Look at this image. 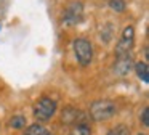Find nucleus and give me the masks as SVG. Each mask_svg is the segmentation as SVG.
<instances>
[{
	"label": "nucleus",
	"mask_w": 149,
	"mask_h": 135,
	"mask_svg": "<svg viewBox=\"0 0 149 135\" xmlns=\"http://www.w3.org/2000/svg\"><path fill=\"white\" fill-rule=\"evenodd\" d=\"M133 44H135V29L132 26H127L122 32V37L119 39L116 45V53L117 56L119 55H127L130 53V50L133 48Z\"/></svg>",
	"instance_id": "39448f33"
},
{
	"label": "nucleus",
	"mask_w": 149,
	"mask_h": 135,
	"mask_svg": "<svg viewBox=\"0 0 149 135\" xmlns=\"http://www.w3.org/2000/svg\"><path fill=\"white\" fill-rule=\"evenodd\" d=\"M107 135H128V129L123 124H120V125H117V127H114Z\"/></svg>",
	"instance_id": "ddd939ff"
},
{
	"label": "nucleus",
	"mask_w": 149,
	"mask_h": 135,
	"mask_svg": "<svg viewBox=\"0 0 149 135\" xmlns=\"http://www.w3.org/2000/svg\"><path fill=\"white\" fill-rule=\"evenodd\" d=\"M69 135H90V127L85 122L84 124H75Z\"/></svg>",
	"instance_id": "9d476101"
},
{
	"label": "nucleus",
	"mask_w": 149,
	"mask_h": 135,
	"mask_svg": "<svg viewBox=\"0 0 149 135\" xmlns=\"http://www.w3.org/2000/svg\"><path fill=\"white\" fill-rule=\"evenodd\" d=\"M109 5L116 13H122L125 10V0H109Z\"/></svg>",
	"instance_id": "f8f14e48"
},
{
	"label": "nucleus",
	"mask_w": 149,
	"mask_h": 135,
	"mask_svg": "<svg viewBox=\"0 0 149 135\" xmlns=\"http://www.w3.org/2000/svg\"><path fill=\"white\" fill-rule=\"evenodd\" d=\"M141 122L144 127L149 125V108H144L143 109V114H141Z\"/></svg>",
	"instance_id": "4468645a"
},
{
	"label": "nucleus",
	"mask_w": 149,
	"mask_h": 135,
	"mask_svg": "<svg viewBox=\"0 0 149 135\" xmlns=\"http://www.w3.org/2000/svg\"><path fill=\"white\" fill-rule=\"evenodd\" d=\"M138 135H146V134H138Z\"/></svg>",
	"instance_id": "dca6fc26"
},
{
	"label": "nucleus",
	"mask_w": 149,
	"mask_h": 135,
	"mask_svg": "<svg viewBox=\"0 0 149 135\" xmlns=\"http://www.w3.org/2000/svg\"><path fill=\"white\" fill-rule=\"evenodd\" d=\"M135 71H136V74H138V77L144 84L149 82V66H148L146 61H138V63H135Z\"/></svg>",
	"instance_id": "6e6552de"
},
{
	"label": "nucleus",
	"mask_w": 149,
	"mask_h": 135,
	"mask_svg": "<svg viewBox=\"0 0 149 135\" xmlns=\"http://www.w3.org/2000/svg\"><path fill=\"white\" fill-rule=\"evenodd\" d=\"M72 47H74V53L77 61L82 66H88L93 60V47H91V44L87 39L79 37L72 42Z\"/></svg>",
	"instance_id": "f03ea898"
},
{
	"label": "nucleus",
	"mask_w": 149,
	"mask_h": 135,
	"mask_svg": "<svg viewBox=\"0 0 149 135\" xmlns=\"http://www.w3.org/2000/svg\"><path fill=\"white\" fill-rule=\"evenodd\" d=\"M61 121L64 124H84L82 122V112L75 108H64L63 109Z\"/></svg>",
	"instance_id": "0eeeda50"
},
{
	"label": "nucleus",
	"mask_w": 149,
	"mask_h": 135,
	"mask_svg": "<svg viewBox=\"0 0 149 135\" xmlns=\"http://www.w3.org/2000/svg\"><path fill=\"white\" fill-rule=\"evenodd\" d=\"M133 68V60H132V55L127 53V55H119L116 60V64H114V71H116L117 76H127L130 72V69Z\"/></svg>",
	"instance_id": "423d86ee"
},
{
	"label": "nucleus",
	"mask_w": 149,
	"mask_h": 135,
	"mask_svg": "<svg viewBox=\"0 0 149 135\" xmlns=\"http://www.w3.org/2000/svg\"><path fill=\"white\" fill-rule=\"evenodd\" d=\"M55 112H56V101L48 98V96H42L34 105V116H36V119H39L42 122L50 121Z\"/></svg>",
	"instance_id": "7ed1b4c3"
},
{
	"label": "nucleus",
	"mask_w": 149,
	"mask_h": 135,
	"mask_svg": "<svg viewBox=\"0 0 149 135\" xmlns=\"http://www.w3.org/2000/svg\"><path fill=\"white\" fill-rule=\"evenodd\" d=\"M24 135H52V134H50V132L47 130L43 125H40V124H32V125H29V127L26 129Z\"/></svg>",
	"instance_id": "1a4fd4ad"
},
{
	"label": "nucleus",
	"mask_w": 149,
	"mask_h": 135,
	"mask_svg": "<svg viewBox=\"0 0 149 135\" xmlns=\"http://www.w3.org/2000/svg\"><path fill=\"white\" fill-rule=\"evenodd\" d=\"M116 112V105L111 100H98L90 106V117L93 121H107Z\"/></svg>",
	"instance_id": "f257e3e1"
},
{
	"label": "nucleus",
	"mask_w": 149,
	"mask_h": 135,
	"mask_svg": "<svg viewBox=\"0 0 149 135\" xmlns=\"http://www.w3.org/2000/svg\"><path fill=\"white\" fill-rule=\"evenodd\" d=\"M144 56H146V60H148V56H149V53H148V47H144Z\"/></svg>",
	"instance_id": "2eb2a0df"
},
{
	"label": "nucleus",
	"mask_w": 149,
	"mask_h": 135,
	"mask_svg": "<svg viewBox=\"0 0 149 135\" xmlns=\"http://www.w3.org/2000/svg\"><path fill=\"white\" fill-rule=\"evenodd\" d=\"M84 18V6L80 2L74 0L68 5V8L64 10V15H63V22L66 26H75L82 21Z\"/></svg>",
	"instance_id": "20e7f679"
},
{
	"label": "nucleus",
	"mask_w": 149,
	"mask_h": 135,
	"mask_svg": "<svg viewBox=\"0 0 149 135\" xmlns=\"http://www.w3.org/2000/svg\"><path fill=\"white\" fill-rule=\"evenodd\" d=\"M10 125L13 129H24L26 127V117L24 116H13L10 119Z\"/></svg>",
	"instance_id": "9b49d317"
}]
</instances>
